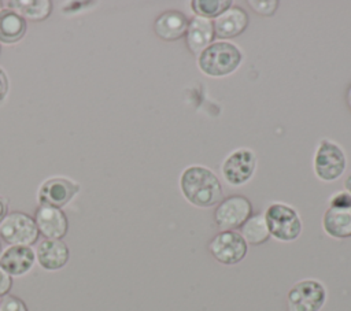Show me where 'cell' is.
<instances>
[{
  "instance_id": "cell-18",
  "label": "cell",
  "mask_w": 351,
  "mask_h": 311,
  "mask_svg": "<svg viewBox=\"0 0 351 311\" xmlns=\"http://www.w3.org/2000/svg\"><path fill=\"white\" fill-rule=\"evenodd\" d=\"M26 33V21L12 10H0V41L18 42Z\"/></svg>"
},
{
  "instance_id": "cell-4",
  "label": "cell",
  "mask_w": 351,
  "mask_h": 311,
  "mask_svg": "<svg viewBox=\"0 0 351 311\" xmlns=\"http://www.w3.org/2000/svg\"><path fill=\"white\" fill-rule=\"evenodd\" d=\"M346 166L347 160L343 149L337 144L322 138L314 155V173L317 178L324 182H332L343 175Z\"/></svg>"
},
{
  "instance_id": "cell-14",
  "label": "cell",
  "mask_w": 351,
  "mask_h": 311,
  "mask_svg": "<svg viewBox=\"0 0 351 311\" xmlns=\"http://www.w3.org/2000/svg\"><path fill=\"white\" fill-rule=\"evenodd\" d=\"M188 18L177 10L162 12L154 23L155 34L165 41H176L185 36L188 27Z\"/></svg>"
},
{
  "instance_id": "cell-31",
  "label": "cell",
  "mask_w": 351,
  "mask_h": 311,
  "mask_svg": "<svg viewBox=\"0 0 351 311\" xmlns=\"http://www.w3.org/2000/svg\"><path fill=\"white\" fill-rule=\"evenodd\" d=\"M0 7H1V1H0Z\"/></svg>"
},
{
  "instance_id": "cell-28",
  "label": "cell",
  "mask_w": 351,
  "mask_h": 311,
  "mask_svg": "<svg viewBox=\"0 0 351 311\" xmlns=\"http://www.w3.org/2000/svg\"><path fill=\"white\" fill-rule=\"evenodd\" d=\"M346 103H347V105H348V108L351 111V84L348 85L347 90H346Z\"/></svg>"
},
{
  "instance_id": "cell-2",
  "label": "cell",
  "mask_w": 351,
  "mask_h": 311,
  "mask_svg": "<svg viewBox=\"0 0 351 311\" xmlns=\"http://www.w3.org/2000/svg\"><path fill=\"white\" fill-rule=\"evenodd\" d=\"M241 63L239 47L228 41H218L208 45L197 56L199 70L208 77H225L232 74Z\"/></svg>"
},
{
  "instance_id": "cell-19",
  "label": "cell",
  "mask_w": 351,
  "mask_h": 311,
  "mask_svg": "<svg viewBox=\"0 0 351 311\" xmlns=\"http://www.w3.org/2000/svg\"><path fill=\"white\" fill-rule=\"evenodd\" d=\"M7 5L23 19L32 21H44L52 11V3L48 0H12L7 1Z\"/></svg>"
},
{
  "instance_id": "cell-17",
  "label": "cell",
  "mask_w": 351,
  "mask_h": 311,
  "mask_svg": "<svg viewBox=\"0 0 351 311\" xmlns=\"http://www.w3.org/2000/svg\"><path fill=\"white\" fill-rule=\"evenodd\" d=\"M322 227L329 237H351V207H329L322 216Z\"/></svg>"
},
{
  "instance_id": "cell-21",
  "label": "cell",
  "mask_w": 351,
  "mask_h": 311,
  "mask_svg": "<svg viewBox=\"0 0 351 311\" xmlns=\"http://www.w3.org/2000/svg\"><path fill=\"white\" fill-rule=\"evenodd\" d=\"M192 10L196 16L206 18V19H215L223 11H226L230 5V0H192L191 1Z\"/></svg>"
},
{
  "instance_id": "cell-30",
  "label": "cell",
  "mask_w": 351,
  "mask_h": 311,
  "mask_svg": "<svg viewBox=\"0 0 351 311\" xmlns=\"http://www.w3.org/2000/svg\"><path fill=\"white\" fill-rule=\"evenodd\" d=\"M0 253H1V245H0Z\"/></svg>"
},
{
  "instance_id": "cell-15",
  "label": "cell",
  "mask_w": 351,
  "mask_h": 311,
  "mask_svg": "<svg viewBox=\"0 0 351 311\" xmlns=\"http://www.w3.org/2000/svg\"><path fill=\"white\" fill-rule=\"evenodd\" d=\"M36 253L27 245H11L0 256V266L10 275H22L34 264Z\"/></svg>"
},
{
  "instance_id": "cell-16",
  "label": "cell",
  "mask_w": 351,
  "mask_h": 311,
  "mask_svg": "<svg viewBox=\"0 0 351 311\" xmlns=\"http://www.w3.org/2000/svg\"><path fill=\"white\" fill-rule=\"evenodd\" d=\"M37 260L45 270L62 269L69 260V248L62 240H43L36 252Z\"/></svg>"
},
{
  "instance_id": "cell-9",
  "label": "cell",
  "mask_w": 351,
  "mask_h": 311,
  "mask_svg": "<svg viewBox=\"0 0 351 311\" xmlns=\"http://www.w3.org/2000/svg\"><path fill=\"white\" fill-rule=\"evenodd\" d=\"M256 156L248 148H239L229 153L222 163V174L228 184L233 186L244 185L254 174Z\"/></svg>"
},
{
  "instance_id": "cell-22",
  "label": "cell",
  "mask_w": 351,
  "mask_h": 311,
  "mask_svg": "<svg viewBox=\"0 0 351 311\" xmlns=\"http://www.w3.org/2000/svg\"><path fill=\"white\" fill-rule=\"evenodd\" d=\"M248 5L254 12L262 16H271L280 3L277 0H248Z\"/></svg>"
},
{
  "instance_id": "cell-29",
  "label": "cell",
  "mask_w": 351,
  "mask_h": 311,
  "mask_svg": "<svg viewBox=\"0 0 351 311\" xmlns=\"http://www.w3.org/2000/svg\"><path fill=\"white\" fill-rule=\"evenodd\" d=\"M344 188H346L347 193L351 195V173L347 175V178H346V181H344Z\"/></svg>"
},
{
  "instance_id": "cell-3",
  "label": "cell",
  "mask_w": 351,
  "mask_h": 311,
  "mask_svg": "<svg viewBox=\"0 0 351 311\" xmlns=\"http://www.w3.org/2000/svg\"><path fill=\"white\" fill-rule=\"evenodd\" d=\"M270 237L282 242L295 241L302 233V219L298 211L284 203H273L265 211Z\"/></svg>"
},
{
  "instance_id": "cell-7",
  "label": "cell",
  "mask_w": 351,
  "mask_h": 311,
  "mask_svg": "<svg viewBox=\"0 0 351 311\" xmlns=\"http://www.w3.org/2000/svg\"><path fill=\"white\" fill-rule=\"evenodd\" d=\"M252 215L251 201L241 195L222 199L214 210V222L222 230H237Z\"/></svg>"
},
{
  "instance_id": "cell-23",
  "label": "cell",
  "mask_w": 351,
  "mask_h": 311,
  "mask_svg": "<svg viewBox=\"0 0 351 311\" xmlns=\"http://www.w3.org/2000/svg\"><path fill=\"white\" fill-rule=\"evenodd\" d=\"M0 311H27V307L19 297L5 295L0 301Z\"/></svg>"
},
{
  "instance_id": "cell-20",
  "label": "cell",
  "mask_w": 351,
  "mask_h": 311,
  "mask_svg": "<svg viewBox=\"0 0 351 311\" xmlns=\"http://www.w3.org/2000/svg\"><path fill=\"white\" fill-rule=\"evenodd\" d=\"M240 236L247 244L261 245L270 238L265 214H252L240 227Z\"/></svg>"
},
{
  "instance_id": "cell-24",
  "label": "cell",
  "mask_w": 351,
  "mask_h": 311,
  "mask_svg": "<svg viewBox=\"0 0 351 311\" xmlns=\"http://www.w3.org/2000/svg\"><path fill=\"white\" fill-rule=\"evenodd\" d=\"M329 207H351V195L347 192H337L329 199Z\"/></svg>"
},
{
  "instance_id": "cell-11",
  "label": "cell",
  "mask_w": 351,
  "mask_h": 311,
  "mask_svg": "<svg viewBox=\"0 0 351 311\" xmlns=\"http://www.w3.org/2000/svg\"><path fill=\"white\" fill-rule=\"evenodd\" d=\"M34 222L38 233L47 238L60 240L67 232V218L60 208L40 204L36 211Z\"/></svg>"
},
{
  "instance_id": "cell-6",
  "label": "cell",
  "mask_w": 351,
  "mask_h": 311,
  "mask_svg": "<svg viewBox=\"0 0 351 311\" xmlns=\"http://www.w3.org/2000/svg\"><path fill=\"white\" fill-rule=\"evenodd\" d=\"M326 301V289L317 279H302L287 293V311H319Z\"/></svg>"
},
{
  "instance_id": "cell-13",
  "label": "cell",
  "mask_w": 351,
  "mask_h": 311,
  "mask_svg": "<svg viewBox=\"0 0 351 311\" xmlns=\"http://www.w3.org/2000/svg\"><path fill=\"white\" fill-rule=\"evenodd\" d=\"M215 32L211 19L193 16L188 21L185 42L192 53H200L214 42Z\"/></svg>"
},
{
  "instance_id": "cell-5",
  "label": "cell",
  "mask_w": 351,
  "mask_h": 311,
  "mask_svg": "<svg viewBox=\"0 0 351 311\" xmlns=\"http://www.w3.org/2000/svg\"><path fill=\"white\" fill-rule=\"evenodd\" d=\"M207 249L218 263L233 266L245 258L248 252V244L244 241L239 232L222 230L208 241Z\"/></svg>"
},
{
  "instance_id": "cell-26",
  "label": "cell",
  "mask_w": 351,
  "mask_h": 311,
  "mask_svg": "<svg viewBox=\"0 0 351 311\" xmlns=\"http://www.w3.org/2000/svg\"><path fill=\"white\" fill-rule=\"evenodd\" d=\"M8 90V79L3 69H0V101L5 97Z\"/></svg>"
},
{
  "instance_id": "cell-10",
  "label": "cell",
  "mask_w": 351,
  "mask_h": 311,
  "mask_svg": "<svg viewBox=\"0 0 351 311\" xmlns=\"http://www.w3.org/2000/svg\"><path fill=\"white\" fill-rule=\"evenodd\" d=\"M78 189H80L78 184L67 178H62V177L49 178L45 182H43L38 189V201L40 204H47L51 207L60 208L73 199V196L78 192Z\"/></svg>"
},
{
  "instance_id": "cell-27",
  "label": "cell",
  "mask_w": 351,
  "mask_h": 311,
  "mask_svg": "<svg viewBox=\"0 0 351 311\" xmlns=\"http://www.w3.org/2000/svg\"><path fill=\"white\" fill-rule=\"evenodd\" d=\"M7 210H8V201H7L5 197L0 196V223H1V221L5 218Z\"/></svg>"
},
{
  "instance_id": "cell-25",
  "label": "cell",
  "mask_w": 351,
  "mask_h": 311,
  "mask_svg": "<svg viewBox=\"0 0 351 311\" xmlns=\"http://www.w3.org/2000/svg\"><path fill=\"white\" fill-rule=\"evenodd\" d=\"M12 286L11 275L0 266V296H5Z\"/></svg>"
},
{
  "instance_id": "cell-8",
  "label": "cell",
  "mask_w": 351,
  "mask_h": 311,
  "mask_svg": "<svg viewBox=\"0 0 351 311\" xmlns=\"http://www.w3.org/2000/svg\"><path fill=\"white\" fill-rule=\"evenodd\" d=\"M0 237L11 245H30L37 241L38 229L34 219L25 212H11L0 223Z\"/></svg>"
},
{
  "instance_id": "cell-12",
  "label": "cell",
  "mask_w": 351,
  "mask_h": 311,
  "mask_svg": "<svg viewBox=\"0 0 351 311\" xmlns=\"http://www.w3.org/2000/svg\"><path fill=\"white\" fill-rule=\"evenodd\" d=\"M214 32L219 38H232L241 34L248 26V14L239 5H230L214 21Z\"/></svg>"
},
{
  "instance_id": "cell-1",
  "label": "cell",
  "mask_w": 351,
  "mask_h": 311,
  "mask_svg": "<svg viewBox=\"0 0 351 311\" xmlns=\"http://www.w3.org/2000/svg\"><path fill=\"white\" fill-rule=\"evenodd\" d=\"M180 188L195 207L210 208L222 200V186L218 177L204 166H189L180 177Z\"/></svg>"
}]
</instances>
